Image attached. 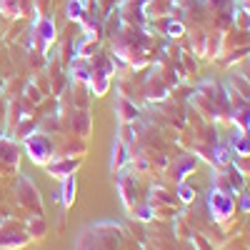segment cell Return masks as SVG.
I'll return each mask as SVG.
<instances>
[{
	"mask_svg": "<svg viewBox=\"0 0 250 250\" xmlns=\"http://www.w3.org/2000/svg\"><path fill=\"white\" fill-rule=\"evenodd\" d=\"M123 235L125 233L118 223H98L80 235L78 250H115Z\"/></svg>",
	"mask_w": 250,
	"mask_h": 250,
	"instance_id": "obj_1",
	"label": "cell"
},
{
	"mask_svg": "<svg viewBox=\"0 0 250 250\" xmlns=\"http://www.w3.org/2000/svg\"><path fill=\"white\" fill-rule=\"evenodd\" d=\"M15 208L25 218L28 215H43V200H40V193L30 178H18L15 183Z\"/></svg>",
	"mask_w": 250,
	"mask_h": 250,
	"instance_id": "obj_2",
	"label": "cell"
},
{
	"mask_svg": "<svg viewBox=\"0 0 250 250\" xmlns=\"http://www.w3.org/2000/svg\"><path fill=\"white\" fill-rule=\"evenodd\" d=\"M30 243L25 233V220H18L15 215H3L0 218V248L8 250H20Z\"/></svg>",
	"mask_w": 250,
	"mask_h": 250,
	"instance_id": "obj_3",
	"label": "cell"
},
{
	"mask_svg": "<svg viewBox=\"0 0 250 250\" xmlns=\"http://www.w3.org/2000/svg\"><path fill=\"white\" fill-rule=\"evenodd\" d=\"M25 150L30 155V160L35 165H45L55 158V148H53V135L48 133H30L25 138Z\"/></svg>",
	"mask_w": 250,
	"mask_h": 250,
	"instance_id": "obj_4",
	"label": "cell"
},
{
	"mask_svg": "<svg viewBox=\"0 0 250 250\" xmlns=\"http://www.w3.org/2000/svg\"><path fill=\"white\" fill-rule=\"evenodd\" d=\"M208 208H210V215H213L215 223H228L230 215L235 213V193H228V190L215 188L210 193V198H208Z\"/></svg>",
	"mask_w": 250,
	"mask_h": 250,
	"instance_id": "obj_5",
	"label": "cell"
},
{
	"mask_svg": "<svg viewBox=\"0 0 250 250\" xmlns=\"http://www.w3.org/2000/svg\"><path fill=\"white\" fill-rule=\"evenodd\" d=\"M53 43H55V25L50 23L48 18L40 15V18L35 20V25H33V48H35L40 55H45Z\"/></svg>",
	"mask_w": 250,
	"mask_h": 250,
	"instance_id": "obj_6",
	"label": "cell"
},
{
	"mask_svg": "<svg viewBox=\"0 0 250 250\" xmlns=\"http://www.w3.org/2000/svg\"><path fill=\"white\" fill-rule=\"evenodd\" d=\"M145 3L148 0H123L120 8H118V18L123 20L125 25H133V28H140L145 23Z\"/></svg>",
	"mask_w": 250,
	"mask_h": 250,
	"instance_id": "obj_7",
	"label": "cell"
},
{
	"mask_svg": "<svg viewBox=\"0 0 250 250\" xmlns=\"http://www.w3.org/2000/svg\"><path fill=\"white\" fill-rule=\"evenodd\" d=\"M80 160H83V158H53V160L45 165V170H48V175L62 180V178H68V175H75Z\"/></svg>",
	"mask_w": 250,
	"mask_h": 250,
	"instance_id": "obj_8",
	"label": "cell"
},
{
	"mask_svg": "<svg viewBox=\"0 0 250 250\" xmlns=\"http://www.w3.org/2000/svg\"><path fill=\"white\" fill-rule=\"evenodd\" d=\"M125 165H130V148H128L123 140H115V145H113V158H110V170H113V173H120Z\"/></svg>",
	"mask_w": 250,
	"mask_h": 250,
	"instance_id": "obj_9",
	"label": "cell"
},
{
	"mask_svg": "<svg viewBox=\"0 0 250 250\" xmlns=\"http://www.w3.org/2000/svg\"><path fill=\"white\" fill-rule=\"evenodd\" d=\"M115 113H118L120 123H125V125H130V123H135V120L140 118V110L133 105L128 98H123V95L115 100Z\"/></svg>",
	"mask_w": 250,
	"mask_h": 250,
	"instance_id": "obj_10",
	"label": "cell"
},
{
	"mask_svg": "<svg viewBox=\"0 0 250 250\" xmlns=\"http://www.w3.org/2000/svg\"><path fill=\"white\" fill-rule=\"evenodd\" d=\"M25 233H28L30 240H43L45 233H48L45 218H43V215H28V218H25Z\"/></svg>",
	"mask_w": 250,
	"mask_h": 250,
	"instance_id": "obj_11",
	"label": "cell"
},
{
	"mask_svg": "<svg viewBox=\"0 0 250 250\" xmlns=\"http://www.w3.org/2000/svg\"><path fill=\"white\" fill-rule=\"evenodd\" d=\"M195 163H198V160H195L193 155H178L175 163H173V168H170V175H173L178 183L185 180V175L195 168Z\"/></svg>",
	"mask_w": 250,
	"mask_h": 250,
	"instance_id": "obj_12",
	"label": "cell"
},
{
	"mask_svg": "<svg viewBox=\"0 0 250 250\" xmlns=\"http://www.w3.org/2000/svg\"><path fill=\"white\" fill-rule=\"evenodd\" d=\"M60 203H62V208H73V203H75V193H78V183H75V175H68V178H62V188H60Z\"/></svg>",
	"mask_w": 250,
	"mask_h": 250,
	"instance_id": "obj_13",
	"label": "cell"
},
{
	"mask_svg": "<svg viewBox=\"0 0 250 250\" xmlns=\"http://www.w3.org/2000/svg\"><path fill=\"white\" fill-rule=\"evenodd\" d=\"M185 33V25L180 23V20H173V18H163V35H168V38H180Z\"/></svg>",
	"mask_w": 250,
	"mask_h": 250,
	"instance_id": "obj_14",
	"label": "cell"
},
{
	"mask_svg": "<svg viewBox=\"0 0 250 250\" xmlns=\"http://www.w3.org/2000/svg\"><path fill=\"white\" fill-rule=\"evenodd\" d=\"M175 195H178V200H183V203H193V200H195V190H193V188L188 185L185 180H180V183H178Z\"/></svg>",
	"mask_w": 250,
	"mask_h": 250,
	"instance_id": "obj_15",
	"label": "cell"
},
{
	"mask_svg": "<svg viewBox=\"0 0 250 250\" xmlns=\"http://www.w3.org/2000/svg\"><path fill=\"white\" fill-rule=\"evenodd\" d=\"M25 100L30 103V105H33V103H40V100H43V95H40L38 85H33V83H30V85L25 88Z\"/></svg>",
	"mask_w": 250,
	"mask_h": 250,
	"instance_id": "obj_16",
	"label": "cell"
},
{
	"mask_svg": "<svg viewBox=\"0 0 250 250\" xmlns=\"http://www.w3.org/2000/svg\"><path fill=\"white\" fill-rule=\"evenodd\" d=\"M193 245H195L198 250H213L210 245H208V240H205L203 235H198V233H193Z\"/></svg>",
	"mask_w": 250,
	"mask_h": 250,
	"instance_id": "obj_17",
	"label": "cell"
},
{
	"mask_svg": "<svg viewBox=\"0 0 250 250\" xmlns=\"http://www.w3.org/2000/svg\"><path fill=\"white\" fill-rule=\"evenodd\" d=\"M243 210H245V213H250V195H245V198H243Z\"/></svg>",
	"mask_w": 250,
	"mask_h": 250,
	"instance_id": "obj_18",
	"label": "cell"
},
{
	"mask_svg": "<svg viewBox=\"0 0 250 250\" xmlns=\"http://www.w3.org/2000/svg\"><path fill=\"white\" fill-rule=\"evenodd\" d=\"M0 250H8V248H0Z\"/></svg>",
	"mask_w": 250,
	"mask_h": 250,
	"instance_id": "obj_19",
	"label": "cell"
},
{
	"mask_svg": "<svg viewBox=\"0 0 250 250\" xmlns=\"http://www.w3.org/2000/svg\"><path fill=\"white\" fill-rule=\"evenodd\" d=\"M170 3H173V0H170Z\"/></svg>",
	"mask_w": 250,
	"mask_h": 250,
	"instance_id": "obj_20",
	"label": "cell"
}]
</instances>
